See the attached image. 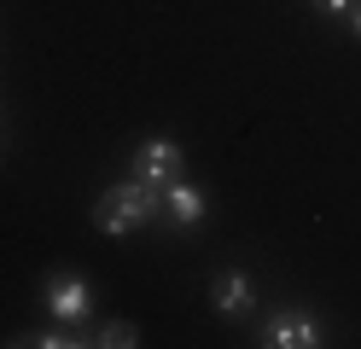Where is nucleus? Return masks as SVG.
<instances>
[{
    "mask_svg": "<svg viewBox=\"0 0 361 349\" xmlns=\"http://www.w3.org/2000/svg\"><path fill=\"white\" fill-rule=\"evenodd\" d=\"M157 204H164V192H152L146 180H117L94 204V221H99V233H134L157 216Z\"/></svg>",
    "mask_w": 361,
    "mask_h": 349,
    "instance_id": "obj_1",
    "label": "nucleus"
},
{
    "mask_svg": "<svg viewBox=\"0 0 361 349\" xmlns=\"http://www.w3.org/2000/svg\"><path fill=\"white\" fill-rule=\"evenodd\" d=\"M180 175H187V152H180L169 134H157V140H146V146L134 152V180H146L152 192H164V186H175Z\"/></svg>",
    "mask_w": 361,
    "mask_h": 349,
    "instance_id": "obj_2",
    "label": "nucleus"
},
{
    "mask_svg": "<svg viewBox=\"0 0 361 349\" xmlns=\"http://www.w3.org/2000/svg\"><path fill=\"white\" fill-rule=\"evenodd\" d=\"M41 302L71 326V320H87V309H94V291H87V279H76V274H53L47 286H41Z\"/></svg>",
    "mask_w": 361,
    "mask_h": 349,
    "instance_id": "obj_3",
    "label": "nucleus"
},
{
    "mask_svg": "<svg viewBox=\"0 0 361 349\" xmlns=\"http://www.w3.org/2000/svg\"><path fill=\"white\" fill-rule=\"evenodd\" d=\"M262 343L268 349H314V343H321V320H314L309 309H286V314L268 320Z\"/></svg>",
    "mask_w": 361,
    "mask_h": 349,
    "instance_id": "obj_4",
    "label": "nucleus"
},
{
    "mask_svg": "<svg viewBox=\"0 0 361 349\" xmlns=\"http://www.w3.org/2000/svg\"><path fill=\"white\" fill-rule=\"evenodd\" d=\"M210 302L221 314H251V302H257V291H251V274H239V268H228V274H216V291H210Z\"/></svg>",
    "mask_w": 361,
    "mask_h": 349,
    "instance_id": "obj_5",
    "label": "nucleus"
},
{
    "mask_svg": "<svg viewBox=\"0 0 361 349\" xmlns=\"http://www.w3.org/2000/svg\"><path fill=\"white\" fill-rule=\"evenodd\" d=\"M164 209H169L180 227H192V221H204V192H198V186L180 175L175 186H164Z\"/></svg>",
    "mask_w": 361,
    "mask_h": 349,
    "instance_id": "obj_6",
    "label": "nucleus"
},
{
    "mask_svg": "<svg viewBox=\"0 0 361 349\" xmlns=\"http://www.w3.org/2000/svg\"><path fill=\"white\" fill-rule=\"evenodd\" d=\"M94 343H105V349H128V343H140V332H134L128 320H105Z\"/></svg>",
    "mask_w": 361,
    "mask_h": 349,
    "instance_id": "obj_7",
    "label": "nucleus"
},
{
    "mask_svg": "<svg viewBox=\"0 0 361 349\" xmlns=\"http://www.w3.org/2000/svg\"><path fill=\"white\" fill-rule=\"evenodd\" d=\"M18 343H41V349H71L76 338H71V332L59 326V332H41V338H18Z\"/></svg>",
    "mask_w": 361,
    "mask_h": 349,
    "instance_id": "obj_8",
    "label": "nucleus"
},
{
    "mask_svg": "<svg viewBox=\"0 0 361 349\" xmlns=\"http://www.w3.org/2000/svg\"><path fill=\"white\" fill-rule=\"evenodd\" d=\"M314 12H321V18H350L355 0H314Z\"/></svg>",
    "mask_w": 361,
    "mask_h": 349,
    "instance_id": "obj_9",
    "label": "nucleus"
},
{
    "mask_svg": "<svg viewBox=\"0 0 361 349\" xmlns=\"http://www.w3.org/2000/svg\"><path fill=\"white\" fill-rule=\"evenodd\" d=\"M350 18H355V35H361V0H355V12H350Z\"/></svg>",
    "mask_w": 361,
    "mask_h": 349,
    "instance_id": "obj_10",
    "label": "nucleus"
}]
</instances>
